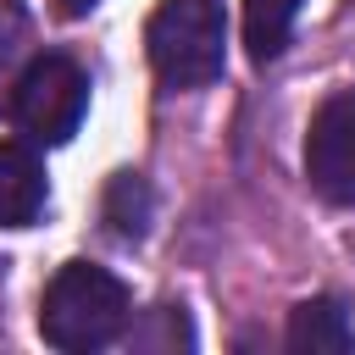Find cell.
I'll use <instances>...</instances> for the list:
<instances>
[{
	"instance_id": "1",
	"label": "cell",
	"mask_w": 355,
	"mask_h": 355,
	"mask_svg": "<svg viewBox=\"0 0 355 355\" xmlns=\"http://www.w3.org/2000/svg\"><path fill=\"white\" fill-rule=\"evenodd\" d=\"M128 322V288L116 272L94 266V261H67L39 300V333L50 349L83 355V349H105Z\"/></svg>"
},
{
	"instance_id": "2",
	"label": "cell",
	"mask_w": 355,
	"mask_h": 355,
	"mask_svg": "<svg viewBox=\"0 0 355 355\" xmlns=\"http://www.w3.org/2000/svg\"><path fill=\"white\" fill-rule=\"evenodd\" d=\"M227 22L216 0H161L144 22L150 67L166 89H205L222 78Z\"/></svg>"
},
{
	"instance_id": "3",
	"label": "cell",
	"mask_w": 355,
	"mask_h": 355,
	"mask_svg": "<svg viewBox=\"0 0 355 355\" xmlns=\"http://www.w3.org/2000/svg\"><path fill=\"white\" fill-rule=\"evenodd\" d=\"M89 111V78L72 55L50 50L33 55L17 78H11V122L33 139V144H67L78 133Z\"/></svg>"
},
{
	"instance_id": "4",
	"label": "cell",
	"mask_w": 355,
	"mask_h": 355,
	"mask_svg": "<svg viewBox=\"0 0 355 355\" xmlns=\"http://www.w3.org/2000/svg\"><path fill=\"white\" fill-rule=\"evenodd\" d=\"M305 178L327 205H355V89H333L311 111Z\"/></svg>"
},
{
	"instance_id": "5",
	"label": "cell",
	"mask_w": 355,
	"mask_h": 355,
	"mask_svg": "<svg viewBox=\"0 0 355 355\" xmlns=\"http://www.w3.org/2000/svg\"><path fill=\"white\" fill-rule=\"evenodd\" d=\"M44 200H50L44 161L28 144L0 139V227H33L44 216Z\"/></svg>"
},
{
	"instance_id": "6",
	"label": "cell",
	"mask_w": 355,
	"mask_h": 355,
	"mask_svg": "<svg viewBox=\"0 0 355 355\" xmlns=\"http://www.w3.org/2000/svg\"><path fill=\"white\" fill-rule=\"evenodd\" d=\"M288 349L294 355H349L355 349V322L338 300H305L288 311Z\"/></svg>"
},
{
	"instance_id": "7",
	"label": "cell",
	"mask_w": 355,
	"mask_h": 355,
	"mask_svg": "<svg viewBox=\"0 0 355 355\" xmlns=\"http://www.w3.org/2000/svg\"><path fill=\"white\" fill-rule=\"evenodd\" d=\"M150 211H155V200H150V183L139 178V172H116L111 183H105V227L116 233V239H144V227H150Z\"/></svg>"
},
{
	"instance_id": "8",
	"label": "cell",
	"mask_w": 355,
	"mask_h": 355,
	"mask_svg": "<svg viewBox=\"0 0 355 355\" xmlns=\"http://www.w3.org/2000/svg\"><path fill=\"white\" fill-rule=\"evenodd\" d=\"M300 6L305 0H244V44H250L255 61H272L288 44Z\"/></svg>"
},
{
	"instance_id": "9",
	"label": "cell",
	"mask_w": 355,
	"mask_h": 355,
	"mask_svg": "<svg viewBox=\"0 0 355 355\" xmlns=\"http://www.w3.org/2000/svg\"><path fill=\"white\" fill-rule=\"evenodd\" d=\"M128 349H194V327H189L183 305H155L150 322L128 333Z\"/></svg>"
},
{
	"instance_id": "10",
	"label": "cell",
	"mask_w": 355,
	"mask_h": 355,
	"mask_svg": "<svg viewBox=\"0 0 355 355\" xmlns=\"http://www.w3.org/2000/svg\"><path fill=\"white\" fill-rule=\"evenodd\" d=\"M17 39H22V11H17V6H0V72H6V61L17 55Z\"/></svg>"
},
{
	"instance_id": "11",
	"label": "cell",
	"mask_w": 355,
	"mask_h": 355,
	"mask_svg": "<svg viewBox=\"0 0 355 355\" xmlns=\"http://www.w3.org/2000/svg\"><path fill=\"white\" fill-rule=\"evenodd\" d=\"M89 6H94V0H55V11H61V17H83Z\"/></svg>"
}]
</instances>
